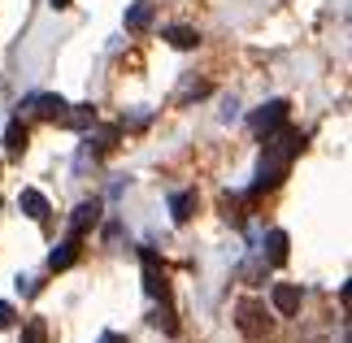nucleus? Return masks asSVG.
Masks as SVG:
<instances>
[{"instance_id": "2eb2a0df", "label": "nucleus", "mask_w": 352, "mask_h": 343, "mask_svg": "<svg viewBox=\"0 0 352 343\" xmlns=\"http://www.w3.org/2000/svg\"><path fill=\"white\" fill-rule=\"evenodd\" d=\"M283 261H287V235L270 230V265H283Z\"/></svg>"}, {"instance_id": "f3484780", "label": "nucleus", "mask_w": 352, "mask_h": 343, "mask_svg": "<svg viewBox=\"0 0 352 343\" xmlns=\"http://www.w3.org/2000/svg\"><path fill=\"white\" fill-rule=\"evenodd\" d=\"M13 318H18V313H13V305H5V300H0V331H9Z\"/></svg>"}, {"instance_id": "6ab92c4d", "label": "nucleus", "mask_w": 352, "mask_h": 343, "mask_svg": "<svg viewBox=\"0 0 352 343\" xmlns=\"http://www.w3.org/2000/svg\"><path fill=\"white\" fill-rule=\"evenodd\" d=\"M52 5H57V9H70V0H52Z\"/></svg>"}, {"instance_id": "0eeeda50", "label": "nucleus", "mask_w": 352, "mask_h": 343, "mask_svg": "<svg viewBox=\"0 0 352 343\" xmlns=\"http://www.w3.org/2000/svg\"><path fill=\"white\" fill-rule=\"evenodd\" d=\"M270 300H274V309L283 313V318H292V313L300 309V287H292V283H278L274 291H270Z\"/></svg>"}, {"instance_id": "9b49d317", "label": "nucleus", "mask_w": 352, "mask_h": 343, "mask_svg": "<svg viewBox=\"0 0 352 343\" xmlns=\"http://www.w3.org/2000/svg\"><path fill=\"white\" fill-rule=\"evenodd\" d=\"M239 331L243 335H261L265 331V322H261V309H256V305H239Z\"/></svg>"}, {"instance_id": "39448f33", "label": "nucleus", "mask_w": 352, "mask_h": 343, "mask_svg": "<svg viewBox=\"0 0 352 343\" xmlns=\"http://www.w3.org/2000/svg\"><path fill=\"white\" fill-rule=\"evenodd\" d=\"M96 222H100V200H83V204L74 209L70 235H78V239H83V235H87V226H96Z\"/></svg>"}, {"instance_id": "ddd939ff", "label": "nucleus", "mask_w": 352, "mask_h": 343, "mask_svg": "<svg viewBox=\"0 0 352 343\" xmlns=\"http://www.w3.org/2000/svg\"><path fill=\"white\" fill-rule=\"evenodd\" d=\"M166 39H170L174 48H196V44H200V35L192 31V26H170V31H166Z\"/></svg>"}, {"instance_id": "7ed1b4c3", "label": "nucleus", "mask_w": 352, "mask_h": 343, "mask_svg": "<svg viewBox=\"0 0 352 343\" xmlns=\"http://www.w3.org/2000/svg\"><path fill=\"white\" fill-rule=\"evenodd\" d=\"M283 122H287V100H270V104H261V113L252 118V126H256V135H274Z\"/></svg>"}, {"instance_id": "9d476101", "label": "nucleus", "mask_w": 352, "mask_h": 343, "mask_svg": "<svg viewBox=\"0 0 352 343\" xmlns=\"http://www.w3.org/2000/svg\"><path fill=\"white\" fill-rule=\"evenodd\" d=\"M148 26H153V5H144V0L126 5V31H148Z\"/></svg>"}, {"instance_id": "1a4fd4ad", "label": "nucleus", "mask_w": 352, "mask_h": 343, "mask_svg": "<svg viewBox=\"0 0 352 343\" xmlns=\"http://www.w3.org/2000/svg\"><path fill=\"white\" fill-rule=\"evenodd\" d=\"M170 213H174V222H192V213H196V191H174L170 196Z\"/></svg>"}, {"instance_id": "f03ea898", "label": "nucleus", "mask_w": 352, "mask_h": 343, "mask_svg": "<svg viewBox=\"0 0 352 343\" xmlns=\"http://www.w3.org/2000/svg\"><path fill=\"white\" fill-rule=\"evenodd\" d=\"M140 265H144V291L153 300H166V274H161V261L153 248H140Z\"/></svg>"}, {"instance_id": "f257e3e1", "label": "nucleus", "mask_w": 352, "mask_h": 343, "mask_svg": "<svg viewBox=\"0 0 352 343\" xmlns=\"http://www.w3.org/2000/svg\"><path fill=\"white\" fill-rule=\"evenodd\" d=\"M265 153H261V166H256V183H252V196H261V191L270 187H278L283 183V174H287L292 166V157L305 148V135L300 131H274V135H265Z\"/></svg>"}, {"instance_id": "423d86ee", "label": "nucleus", "mask_w": 352, "mask_h": 343, "mask_svg": "<svg viewBox=\"0 0 352 343\" xmlns=\"http://www.w3.org/2000/svg\"><path fill=\"white\" fill-rule=\"evenodd\" d=\"M78 261V235H70L65 243H57V248H52V256H48V269L52 274H61V269H70Z\"/></svg>"}, {"instance_id": "6e6552de", "label": "nucleus", "mask_w": 352, "mask_h": 343, "mask_svg": "<svg viewBox=\"0 0 352 343\" xmlns=\"http://www.w3.org/2000/svg\"><path fill=\"white\" fill-rule=\"evenodd\" d=\"M18 204H22L26 217H35V222H44V217H48V200H44V191H35V187H26L22 196H18Z\"/></svg>"}, {"instance_id": "20e7f679", "label": "nucleus", "mask_w": 352, "mask_h": 343, "mask_svg": "<svg viewBox=\"0 0 352 343\" xmlns=\"http://www.w3.org/2000/svg\"><path fill=\"white\" fill-rule=\"evenodd\" d=\"M26 109H35L44 122H65V113H70V104H65L61 96H31Z\"/></svg>"}, {"instance_id": "dca6fc26", "label": "nucleus", "mask_w": 352, "mask_h": 343, "mask_svg": "<svg viewBox=\"0 0 352 343\" xmlns=\"http://www.w3.org/2000/svg\"><path fill=\"white\" fill-rule=\"evenodd\" d=\"M22 343H44V322H39V318H31V322H26V335H22Z\"/></svg>"}, {"instance_id": "a211bd4d", "label": "nucleus", "mask_w": 352, "mask_h": 343, "mask_svg": "<svg viewBox=\"0 0 352 343\" xmlns=\"http://www.w3.org/2000/svg\"><path fill=\"white\" fill-rule=\"evenodd\" d=\"M100 343H126V335H118V331H109V335H100Z\"/></svg>"}, {"instance_id": "f8f14e48", "label": "nucleus", "mask_w": 352, "mask_h": 343, "mask_svg": "<svg viewBox=\"0 0 352 343\" xmlns=\"http://www.w3.org/2000/svg\"><path fill=\"white\" fill-rule=\"evenodd\" d=\"M5 153L9 157H22L26 153V126H22V122H13V126L5 131Z\"/></svg>"}, {"instance_id": "4468645a", "label": "nucleus", "mask_w": 352, "mask_h": 343, "mask_svg": "<svg viewBox=\"0 0 352 343\" xmlns=\"http://www.w3.org/2000/svg\"><path fill=\"white\" fill-rule=\"evenodd\" d=\"M91 122H96V109L91 104H78L74 113H65V126H74V131H87Z\"/></svg>"}]
</instances>
